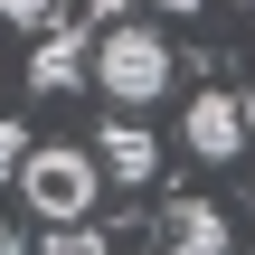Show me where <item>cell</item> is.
<instances>
[{"instance_id":"6da1fadb","label":"cell","mask_w":255,"mask_h":255,"mask_svg":"<svg viewBox=\"0 0 255 255\" xmlns=\"http://www.w3.org/2000/svg\"><path fill=\"white\" fill-rule=\"evenodd\" d=\"M95 180H104L95 142H38V151H28V170H19V189H28V208H38L47 227L95 218Z\"/></svg>"},{"instance_id":"7a4b0ae2","label":"cell","mask_w":255,"mask_h":255,"mask_svg":"<svg viewBox=\"0 0 255 255\" xmlns=\"http://www.w3.org/2000/svg\"><path fill=\"white\" fill-rule=\"evenodd\" d=\"M95 95L104 104H161L170 95V38L161 28H104V47H95Z\"/></svg>"},{"instance_id":"3957f363","label":"cell","mask_w":255,"mask_h":255,"mask_svg":"<svg viewBox=\"0 0 255 255\" xmlns=\"http://www.w3.org/2000/svg\"><path fill=\"white\" fill-rule=\"evenodd\" d=\"M180 142H189L199 161H237V151H246V104H237L227 85H208V95L189 104V123H180Z\"/></svg>"},{"instance_id":"277c9868","label":"cell","mask_w":255,"mask_h":255,"mask_svg":"<svg viewBox=\"0 0 255 255\" xmlns=\"http://www.w3.org/2000/svg\"><path fill=\"white\" fill-rule=\"evenodd\" d=\"M161 255H237V246H227V218H218L208 199H170V218H161Z\"/></svg>"},{"instance_id":"5b68a950","label":"cell","mask_w":255,"mask_h":255,"mask_svg":"<svg viewBox=\"0 0 255 255\" xmlns=\"http://www.w3.org/2000/svg\"><path fill=\"white\" fill-rule=\"evenodd\" d=\"M95 161H104V180L142 189V180H151V161H161V142H151L142 123H104V132H95Z\"/></svg>"},{"instance_id":"8992f818","label":"cell","mask_w":255,"mask_h":255,"mask_svg":"<svg viewBox=\"0 0 255 255\" xmlns=\"http://www.w3.org/2000/svg\"><path fill=\"white\" fill-rule=\"evenodd\" d=\"M76 66H85V47H76V38H47V47H38V66H28V85H38V95H66V85H76Z\"/></svg>"},{"instance_id":"52a82bcc","label":"cell","mask_w":255,"mask_h":255,"mask_svg":"<svg viewBox=\"0 0 255 255\" xmlns=\"http://www.w3.org/2000/svg\"><path fill=\"white\" fill-rule=\"evenodd\" d=\"M47 255H114V246H104V227L76 218V227H47Z\"/></svg>"},{"instance_id":"ba28073f","label":"cell","mask_w":255,"mask_h":255,"mask_svg":"<svg viewBox=\"0 0 255 255\" xmlns=\"http://www.w3.org/2000/svg\"><path fill=\"white\" fill-rule=\"evenodd\" d=\"M28 151H38V142H28L19 123H0V180H19V170H28Z\"/></svg>"},{"instance_id":"9c48e42d","label":"cell","mask_w":255,"mask_h":255,"mask_svg":"<svg viewBox=\"0 0 255 255\" xmlns=\"http://www.w3.org/2000/svg\"><path fill=\"white\" fill-rule=\"evenodd\" d=\"M0 19H19V28H47V19H57V0H0Z\"/></svg>"},{"instance_id":"30bf717a","label":"cell","mask_w":255,"mask_h":255,"mask_svg":"<svg viewBox=\"0 0 255 255\" xmlns=\"http://www.w3.org/2000/svg\"><path fill=\"white\" fill-rule=\"evenodd\" d=\"M85 9H95V19H123V9H132V0H85Z\"/></svg>"},{"instance_id":"8fae6325","label":"cell","mask_w":255,"mask_h":255,"mask_svg":"<svg viewBox=\"0 0 255 255\" xmlns=\"http://www.w3.org/2000/svg\"><path fill=\"white\" fill-rule=\"evenodd\" d=\"M161 9H170V19H180V9H199V0H161Z\"/></svg>"},{"instance_id":"7c38bea8","label":"cell","mask_w":255,"mask_h":255,"mask_svg":"<svg viewBox=\"0 0 255 255\" xmlns=\"http://www.w3.org/2000/svg\"><path fill=\"white\" fill-rule=\"evenodd\" d=\"M0 255H9V237H0Z\"/></svg>"}]
</instances>
